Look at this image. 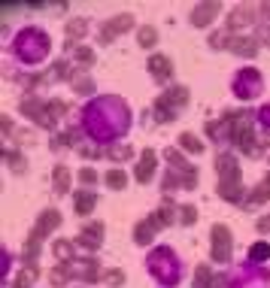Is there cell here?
<instances>
[{
  "label": "cell",
  "instance_id": "4",
  "mask_svg": "<svg viewBox=\"0 0 270 288\" xmlns=\"http://www.w3.org/2000/svg\"><path fill=\"white\" fill-rule=\"evenodd\" d=\"M101 240H103V224H98V222H91L82 234H79V243H82V246H88V249H98V246H101Z\"/></svg>",
  "mask_w": 270,
  "mask_h": 288
},
{
  "label": "cell",
  "instance_id": "2",
  "mask_svg": "<svg viewBox=\"0 0 270 288\" xmlns=\"http://www.w3.org/2000/svg\"><path fill=\"white\" fill-rule=\"evenodd\" d=\"M231 258V231L225 224L213 227V261H228Z\"/></svg>",
  "mask_w": 270,
  "mask_h": 288
},
{
  "label": "cell",
  "instance_id": "5",
  "mask_svg": "<svg viewBox=\"0 0 270 288\" xmlns=\"http://www.w3.org/2000/svg\"><path fill=\"white\" fill-rule=\"evenodd\" d=\"M155 152H146V155H143V161H140V164H137V179H140V182H149V179H152V173H155Z\"/></svg>",
  "mask_w": 270,
  "mask_h": 288
},
{
  "label": "cell",
  "instance_id": "25",
  "mask_svg": "<svg viewBox=\"0 0 270 288\" xmlns=\"http://www.w3.org/2000/svg\"><path fill=\"white\" fill-rule=\"evenodd\" d=\"M267 197H270V176L261 182V188L255 191V200H267Z\"/></svg>",
  "mask_w": 270,
  "mask_h": 288
},
{
  "label": "cell",
  "instance_id": "7",
  "mask_svg": "<svg viewBox=\"0 0 270 288\" xmlns=\"http://www.w3.org/2000/svg\"><path fill=\"white\" fill-rule=\"evenodd\" d=\"M155 227H161L155 216H152V219H146V222H140V224H137V243H140V246H146V243L152 240V234H155Z\"/></svg>",
  "mask_w": 270,
  "mask_h": 288
},
{
  "label": "cell",
  "instance_id": "6",
  "mask_svg": "<svg viewBox=\"0 0 270 288\" xmlns=\"http://www.w3.org/2000/svg\"><path fill=\"white\" fill-rule=\"evenodd\" d=\"M216 12H219V3H203V6L195 9V18H191V22H195L198 28H206V25L213 22V15H216Z\"/></svg>",
  "mask_w": 270,
  "mask_h": 288
},
{
  "label": "cell",
  "instance_id": "17",
  "mask_svg": "<svg viewBox=\"0 0 270 288\" xmlns=\"http://www.w3.org/2000/svg\"><path fill=\"white\" fill-rule=\"evenodd\" d=\"M34 279H36V267L31 264V267H25V270H22V276H18V288H28Z\"/></svg>",
  "mask_w": 270,
  "mask_h": 288
},
{
  "label": "cell",
  "instance_id": "27",
  "mask_svg": "<svg viewBox=\"0 0 270 288\" xmlns=\"http://www.w3.org/2000/svg\"><path fill=\"white\" fill-rule=\"evenodd\" d=\"M6 158L12 161V170H15V173H22V170H25V161H22V155H15V152H9Z\"/></svg>",
  "mask_w": 270,
  "mask_h": 288
},
{
  "label": "cell",
  "instance_id": "18",
  "mask_svg": "<svg viewBox=\"0 0 270 288\" xmlns=\"http://www.w3.org/2000/svg\"><path fill=\"white\" fill-rule=\"evenodd\" d=\"M131 155H134V152H131V146H115V149L109 152V158H115V161H128Z\"/></svg>",
  "mask_w": 270,
  "mask_h": 288
},
{
  "label": "cell",
  "instance_id": "12",
  "mask_svg": "<svg viewBox=\"0 0 270 288\" xmlns=\"http://www.w3.org/2000/svg\"><path fill=\"white\" fill-rule=\"evenodd\" d=\"M55 188L64 194L70 188V173H67V167H55Z\"/></svg>",
  "mask_w": 270,
  "mask_h": 288
},
{
  "label": "cell",
  "instance_id": "24",
  "mask_svg": "<svg viewBox=\"0 0 270 288\" xmlns=\"http://www.w3.org/2000/svg\"><path fill=\"white\" fill-rule=\"evenodd\" d=\"M195 219H198V209H195V206H182V222L195 224Z\"/></svg>",
  "mask_w": 270,
  "mask_h": 288
},
{
  "label": "cell",
  "instance_id": "23",
  "mask_svg": "<svg viewBox=\"0 0 270 288\" xmlns=\"http://www.w3.org/2000/svg\"><path fill=\"white\" fill-rule=\"evenodd\" d=\"M76 58H79L82 64H94V52H91V49H76Z\"/></svg>",
  "mask_w": 270,
  "mask_h": 288
},
{
  "label": "cell",
  "instance_id": "1",
  "mask_svg": "<svg viewBox=\"0 0 270 288\" xmlns=\"http://www.w3.org/2000/svg\"><path fill=\"white\" fill-rule=\"evenodd\" d=\"M61 224V216L55 213V209H49V213H43L40 216V222H36V227H34V234H31V243L25 246V255L28 258H34L36 252H40V243H43V237L52 231V227H58Z\"/></svg>",
  "mask_w": 270,
  "mask_h": 288
},
{
  "label": "cell",
  "instance_id": "26",
  "mask_svg": "<svg viewBox=\"0 0 270 288\" xmlns=\"http://www.w3.org/2000/svg\"><path fill=\"white\" fill-rule=\"evenodd\" d=\"M195 282H198V288H206V282H209V270H206V267H201V270H198Z\"/></svg>",
  "mask_w": 270,
  "mask_h": 288
},
{
  "label": "cell",
  "instance_id": "13",
  "mask_svg": "<svg viewBox=\"0 0 270 288\" xmlns=\"http://www.w3.org/2000/svg\"><path fill=\"white\" fill-rule=\"evenodd\" d=\"M137 36H140V46H146V49L158 43V31H155V28H140Z\"/></svg>",
  "mask_w": 270,
  "mask_h": 288
},
{
  "label": "cell",
  "instance_id": "28",
  "mask_svg": "<svg viewBox=\"0 0 270 288\" xmlns=\"http://www.w3.org/2000/svg\"><path fill=\"white\" fill-rule=\"evenodd\" d=\"M79 179L91 185V182H98V173H94V170H82V173H79Z\"/></svg>",
  "mask_w": 270,
  "mask_h": 288
},
{
  "label": "cell",
  "instance_id": "10",
  "mask_svg": "<svg viewBox=\"0 0 270 288\" xmlns=\"http://www.w3.org/2000/svg\"><path fill=\"white\" fill-rule=\"evenodd\" d=\"M249 22H252V9H243V6H240V9H234V12H231V18H228V25H231V28L249 25Z\"/></svg>",
  "mask_w": 270,
  "mask_h": 288
},
{
  "label": "cell",
  "instance_id": "15",
  "mask_svg": "<svg viewBox=\"0 0 270 288\" xmlns=\"http://www.w3.org/2000/svg\"><path fill=\"white\" fill-rule=\"evenodd\" d=\"M64 109H67V106H64L61 100H52V103H46V119H49V122H55Z\"/></svg>",
  "mask_w": 270,
  "mask_h": 288
},
{
  "label": "cell",
  "instance_id": "8",
  "mask_svg": "<svg viewBox=\"0 0 270 288\" xmlns=\"http://www.w3.org/2000/svg\"><path fill=\"white\" fill-rule=\"evenodd\" d=\"M149 70H152L155 79H167L170 76V61L164 58V55H155V58L149 61Z\"/></svg>",
  "mask_w": 270,
  "mask_h": 288
},
{
  "label": "cell",
  "instance_id": "22",
  "mask_svg": "<svg viewBox=\"0 0 270 288\" xmlns=\"http://www.w3.org/2000/svg\"><path fill=\"white\" fill-rule=\"evenodd\" d=\"M103 279H106L109 285H122V282H125V273H122V270H109Z\"/></svg>",
  "mask_w": 270,
  "mask_h": 288
},
{
  "label": "cell",
  "instance_id": "14",
  "mask_svg": "<svg viewBox=\"0 0 270 288\" xmlns=\"http://www.w3.org/2000/svg\"><path fill=\"white\" fill-rule=\"evenodd\" d=\"M179 143H182V149H188V152H201V149H203V143L195 137V133H182Z\"/></svg>",
  "mask_w": 270,
  "mask_h": 288
},
{
  "label": "cell",
  "instance_id": "9",
  "mask_svg": "<svg viewBox=\"0 0 270 288\" xmlns=\"http://www.w3.org/2000/svg\"><path fill=\"white\" fill-rule=\"evenodd\" d=\"M91 209H94V194L91 191L76 194V213H79V216H88Z\"/></svg>",
  "mask_w": 270,
  "mask_h": 288
},
{
  "label": "cell",
  "instance_id": "11",
  "mask_svg": "<svg viewBox=\"0 0 270 288\" xmlns=\"http://www.w3.org/2000/svg\"><path fill=\"white\" fill-rule=\"evenodd\" d=\"M106 185H109V188H128V176H125L122 170H109V173H106Z\"/></svg>",
  "mask_w": 270,
  "mask_h": 288
},
{
  "label": "cell",
  "instance_id": "30",
  "mask_svg": "<svg viewBox=\"0 0 270 288\" xmlns=\"http://www.w3.org/2000/svg\"><path fill=\"white\" fill-rule=\"evenodd\" d=\"M258 231H261V234H270V219H261V222H258Z\"/></svg>",
  "mask_w": 270,
  "mask_h": 288
},
{
  "label": "cell",
  "instance_id": "16",
  "mask_svg": "<svg viewBox=\"0 0 270 288\" xmlns=\"http://www.w3.org/2000/svg\"><path fill=\"white\" fill-rule=\"evenodd\" d=\"M219 194H222V197H228V200H240L237 182H222V185H219Z\"/></svg>",
  "mask_w": 270,
  "mask_h": 288
},
{
  "label": "cell",
  "instance_id": "21",
  "mask_svg": "<svg viewBox=\"0 0 270 288\" xmlns=\"http://www.w3.org/2000/svg\"><path fill=\"white\" fill-rule=\"evenodd\" d=\"M195 182H198V170H195V167H188V170L182 173V185H185V188H191Z\"/></svg>",
  "mask_w": 270,
  "mask_h": 288
},
{
  "label": "cell",
  "instance_id": "20",
  "mask_svg": "<svg viewBox=\"0 0 270 288\" xmlns=\"http://www.w3.org/2000/svg\"><path fill=\"white\" fill-rule=\"evenodd\" d=\"M55 255L61 258V261H70V255H73V246H70V243H55Z\"/></svg>",
  "mask_w": 270,
  "mask_h": 288
},
{
  "label": "cell",
  "instance_id": "19",
  "mask_svg": "<svg viewBox=\"0 0 270 288\" xmlns=\"http://www.w3.org/2000/svg\"><path fill=\"white\" fill-rule=\"evenodd\" d=\"M85 28H88V25H85L82 18H76V22H70V25H67V33H70V36H82Z\"/></svg>",
  "mask_w": 270,
  "mask_h": 288
},
{
  "label": "cell",
  "instance_id": "31",
  "mask_svg": "<svg viewBox=\"0 0 270 288\" xmlns=\"http://www.w3.org/2000/svg\"><path fill=\"white\" fill-rule=\"evenodd\" d=\"M264 12H267V15H270V3H264Z\"/></svg>",
  "mask_w": 270,
  "mask_h": 288
},
{
  "label": "cell",
  "instance_id": "29",
  "mask_svg": "<svg viewBox=\"0 0 270 288\" xmlns=\"http://www.w3.org/2000/svg\"><path fill=\"white\" fill-rule=\"evenodd\" d=\"M264 255H270L267 246H255V249H252V258H264Z\"/></svg>",
  "mask_w": 270,
  "mask_h": 288
},
{
  "label": "cell",
  "instance_id": "3",
  "mask_svg": "<svg viewBox=\"0 0 270 288\" xmlns=\"http://www.w3.org/2000/svg\"><path fill=\"white\" fill-rule=\"evenodd\" d=\"M131 28H134V15H128V12H125V15H115L112 22H106V25L101 28V40H103V43H109L112 36L131 31Z\"/></svg>",
  "mask_w": 270,
  "mask_h": 288
}]
</instances>
